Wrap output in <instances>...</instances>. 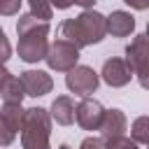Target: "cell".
<instances>
[{
    "label": "cell",
    "mask_w": 149,
    "mask_h": 149,
    "mask_svg": "<svg viewBox=\"0 0 149 149\" xmlns=\"http://www.w3.org/2000/svg\"><path fill=\"white\" fill-rule=\"evenodd\" d=\"M98 84H100V74L88 65H77L65 74L68 91L74 95H81V98H88L91 93H95Z\"/></svg>",
    "instance_id": "obj_7"
},
{
    "label": "cell",
    "mask_w": 149,
    "mask_h": 149,
    "mask_svg": "<svg viewBox=\"0 0 149 149\" xmlns=\"http://www.w3.org/2000/svg\"><path fill=\"white\" fill-rule=\"evenodd\" d=\"M51 7H56V9H68V7H72L74 5V0H47Z\"/></svg>",
    "instance_id": "obj_22"
},
{
    "label": "cell",
    "mask_w": 149,
    "mask_h": 149,
    "mask_svg": "<svg viewBox=\"0 0 149 149\" xmlns=\"http://www.w3.org/2000/svg\"><path fill=\"white\" fill-rule=\"evenodd\" d=\"M144 35H147V37H149V23H147V33H144Z\"/></svg>",
    "instance_id": "obj_26"
},
{
    "label": "cell",
    "mask_w": 149,
    "mask_h": 149,
    "mask_svg": "<svg viewBox=\"0 0 149 149\" xmlns=\"http://www.w3.org/2000/svg\"><path fill=\"white\" fill-rule=\"evenodd\" d=\"M49 30H51L49 21H40L30 12L19 16V21H16V35H19L16 54L23 63H37V61L47 58Z\"/></svg>",
    "instance_id": "obj_1"
},
{
    "label": "cell",
    "mask_w": 149,
    "mask_h": 149,
    "mask_svg": "<svg viewBox=\"0 0 149 149\" xmlns=\"http://www.w3.org/2000/svg\"><path fill=\"white\" fill-rule=\"evenodd\" d=\"M74 5H79L81 9H93V5H95V0H74Z\"/></svg>",
    "instance_id": "obj_23"
},
{
    "label": "cell",
    "mask_w": 149,
    "mask_h": 149,
    "mask_svg": "<svg viewBox=\"0 0 149 149\" xmlns=\"http://www.w3.org/2000/svg\"><path fill=\"white\" fill-rule=\"evenodd\" d=\"M7 77H9V70H7V68H5L2 63H0V84H2V81H5Z\"/></svg>",
    "instance_id": "obj_24"
},
{
    "label": "cell",
    "mask_w": 149,
    "mask_h": 149,
    "mask_svg": "<svg viewBox=\"0 0 149 149\" xmlns=\"http://www.w3.org/2000/svg\"><path fill=\"white\" fill-rule=\"evenodd\" d=\"M107 149H140V144L126 135H119V137H107Z\"/></svg>",
    "instance_id": "obj_17"
},
{
    "label": "cell",
    "mask_w": 149,
    "mask_h": 149,
    "mask_svg": "<svg viewBox=\"0 0 149 149\" xmlns=\"http://www.w3.org/2000/svg\"><path fill=\"white\" fill-rule=\"evenodd\" d=\"M26 109L14 102H5L0 109V147H9L23 128Z\"/></svg>",
    "instance_id": "obj_6"
},
{
    "label": "cell",
    "mask_w": 149,
    "mask_h": 149,
    "mask_svg": "<svg viewBox=\"0 0 149 149\" xmlns=\"http://www.w3.org/2000/svg\"><path fill=\"white\" fill-rule=\"evenodd\" d=\"M133 77H135V74H133V70H130V65H128L126 58H107V61L102 63L100 79H102L107 86H112V88H121V86L130 84Z\"/></svg>",
    "instance_id": "obj_8"
},
{
    "label": "cell",
    "mask_w": 149,
    "mask_h": 149,
    "mask_svg": "<svg viewBox=\"0 0 149 149\" xmlns=\"http://www.w3.org/2000/svg\"><path fill=\"white\" fill-rule=\"evenodd\" d=\"M130 9H137V12H144V9H149V0H123Z\"/></svg>",
    "instance_id": "obj_21"
},
{
    "label": "cell",
    "mask_w": 149,
    "mask_h": 149,
    "mask_svg": "<svg viewBox=\"0 0 149 149\" xmlns=\"http://www.w3.org/2000/svg\"><path fill=\"white\" fill-rule=\"evenodd\" d=\"M21 2H23V0H0V14H2V16H14V14H19Z\"/></svg>",
    "instance_id": "obj_18"
},
{
    "label": "cell",
    "mask_w": 149,
    "mask_h": 149,
    "mask_svg": "<svg viewBox=\"0 0 149 149\" xmlns=\"http://www.w3.org/2000/svg\"><path fill=\"white\" fill-rule=\"evenodd\" d=\"M58 149H72V147H70V144H61Z\"/></svg>",
    "instance_id": "obj_25"
},
{
    "label": "cell",
    "mask_w": 149,
    "mask_h": 149,
    "mask_svg": "<svg viewBox=\"0 0 149 149\" xmlns=\"http://www.w3.org/2000/svg\"><path fill=\"white\" fill-rule=\"evenodd\" d=\"M51 114L44 107H28L21 128V147L23 149H51Z\"/></svg>",
    "instance_id": "obj_3"
},
{
    "label": "cell",
    "mask_w": 149,
    "mask_h": 149,
    "mask_svg": "<svg viewBox=\"0 0 149 149\" xmlns=\"http://www.w3.org/2000/svg\"><path fill=\"white\" fill-rule=\"evenodd\" d=\"M126 128H128V119H126V114H123L121 109H116V107L105 109V119H102V123H100V133H102L105 140H107V137H119V135H123Z\"/></svg>",
    "instance_id": "obj_12"
},
{
    "label": "cell",
    "mask_w": 149,
    "mask_h": 149,
    "mask_svg": "<svg viewBox=\"0 0 149 149\" xmlns=\"http://www.w3.org/2000/svg\"><path fill=\"white\" fill-rule=\"evenodd\" d=\"M130 137L137 144H149V116H137L130 123Z\"/></svg>",
    "instance_id": "obj_15"
},
{
    "label": "cell",
    "mask_w": 149,
    "mask_h": 149,
    "mask_svg": "<svg viewBox=\"0 0 149 149\" xmlns=\"http://www.w3.org/2000/svg\"><path fill=\"white\" fill-rule=\"evenodd\" d=\"M23 95H26V91H23V84H21V79H19V77L9 74V77L0 84V98H2V102L21 105Z\"/></svg>",
    "instance_id": "obj_14"
},
{
    "label": "cell",
    "mask_w": 149,
    "mask_h": 149,
    "mask_svg": "<svg viewBox=\"0 0 149 149\" xmlns=\"http://www.w3.org/2000/svg\"><path fill=\"white\" fill-rule=\"evenodd\" d=\"M126 61L140 81L142 88L149 91V37L147 35H135L130 44L126 47Z\"/></svg>",
    "instance_id": "obj_4"
},
{
    "label": "cell",
    "mask_w": 149,
    "mask_h": 149,
    "mask_svg": "<svg viewBox=\"0 0 149 149\" xmlns=\"http://www.w3.org/2000/svg\"><path fill=\"white\" fill-rule=\"evenodd\" d=\"M26 2H28V9H30V14L35 19H40V21H49L51 19L54 9H51V5L47 0H26Z\"/></svg>",
    "instance_id": "obj_16"
},
{
    "label": "cell",
    "mask_w": 149,
    "mask_h": 149,
    "mask_svg": "<svg viewBox=\"0 0 149 149\" xmlns=\"http://www.w3.org/2000/svg\"><path fill=\"white\" fill-rule=\"evenodd\" d=\"M74 109H77V105L72 102L70 95H58V98H54V102L49 107V114L58 126H70L74 121Z\"/></svg>",
    "instance_id": "obj_13"
},
{
    "label": "cell",
    "mask_w": 149,
    "mask_h": 149,
    "mask_svg": "<svg viewBox=\"0 0 149 149\" xmlns=\"http://www.w3.org/2000/svg\"><path fill=\"white\" fill-rule=\"evenodd\" d=\"M61 40L72 42L77 49L91 47L105 40L107 35V16H102L95 9H84L72 19H65L58 28Z\"/></svg>",
    "instance_id": "obj_2"
},
{
    "label": "cell",
    "mask_w": 149,
    "mask_h": 149,
    "mask_svg": "<svg viewBox=\"0 0 149 149\" xmlns=\"http://www.w3.org/2000/svg\"><path fill=\"white\" fill-rule=\"evenodd\" d=\"M135 30V16L123 9H114L107 16V33L112 37H128Z\"/></svg>",
    "instance_id": "obj_11"
},
{
    "label": "cell",
    "mask_w": 149,
    "mask_h": 149,
    "mask_svg": "<svg viewBox=\"0 0 149 149\" xmlns=\"http://www.w3.org/2000/svg\"><path fill=\"white\" fill-rule=\"evenodd\" d=\"M9 56H12V44H9L7 35H5V30L0 28V63L5 65L9 61Z\"/></svg>",
    "instance_id": "obj_19"
},
{
    "label": "cell",
    "mask_w": 149,
    "mask_h": 149,
    "mask_svg": "<svg viewBox=\"0 0 149 149\" xmlns=\"http://www.w3.org/2000/svg\"><path fill=\"white\" fill-rule=\"evenodd\" d=\"M19 79H21V84H23L26 95H30V98L47 95V93H51V88H54V79H51V74L44 72V70H23V72L19 74Z\"/></svg>",
    "instance_id": "obj_10"
},
{
    "label": "cell",
    "mask_w": 149,
    "mask_h": 149,
    "mask_svg": "<svg viewBox=\"0 0 149 149\" xmlns=\"http://www.w3.org/2000/svg\"><path fill=\"white\" fill-rule=\"evenodd\" d=\"M47 65L56 72H70L72 68L79 65V49L68 42V40H56V42H49V51H47Z\"/></svg>",
    "instance_id": "obj_5"
},
{
    "label": "cell",
    "mask_w": 149,
    "mask_h": 149,
    "mask_svg": "<svg viewBox=\"0 0 149 149\" xmlns=\"http://www.w3.org/2000/svg\"><path fill=\"white\" fill-rule=\"evenodd\" d=\"M79 149H107V140L105 137H84Z\"/></svg>",
    "instance_id": "obj_20"
},
{
    "label": "cell",
    "mask_w": 149,
    "mask_h": 149,
    "mask_svg": "<svg viewBox=\"0 0 149 149\" xmlns=\"http://www.w3.org/2000/svg\"><path fill=\"white\" fill-rule=\"evenodd\" d=\"M102 119H105V107L95 98H84L74 109V121L84 130H100Z\"/></svg>",
    "instance_id": "obj_9"
}]
</instances>
